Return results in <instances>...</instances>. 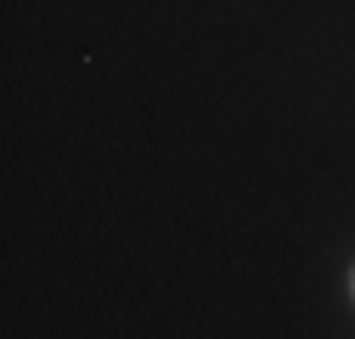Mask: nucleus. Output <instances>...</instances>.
<instances>
[{"label": "nucleus", "mask_w": 355, "mask_h": 339, "mask_svg": "<svg viewBox=\"0 0 355 339\" xmlns=\"http://www.w3.org/2000/svg\"><path fill=\"white\" fill-rule=\"evenodd\" d=\"M349 294H355V272H349Z\"/></svg>", "instance_id": "obj_1"}]
</instances>
